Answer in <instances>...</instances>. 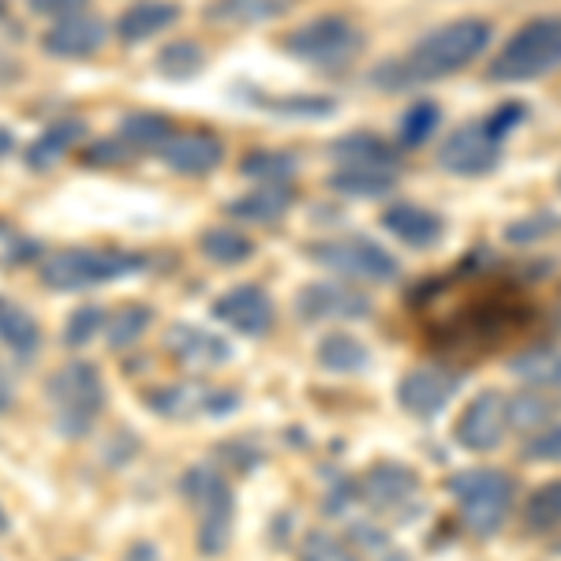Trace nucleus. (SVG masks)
<instances>
[{
    "label": "nucleus",
    "mask_w": 561,
    "mask_h": 561,
    "mask_svg": "<svg viewBox=\"0 0 561 561\" xmlns=\"http://www.w3.org/2000/svg\"><path fill=\"white\" fill-rule=\"evenodd\" d=\"M491 42H494L491 20L460 15V20H449L427 31L404 57L378 65L370 71V83L378 90H409L420 83H438V79H449L457 71H465L468 65H476Z\"/></svg>",
    "instance_id": "obj_1"
},
{
    "label": "nucleus",
    "mask_w": 561,
    "mask_h": 561,
    "mask_svg": "<svg viewBox=\"0 0 561 561\" xmlns=\"http://www.w3.org/2000/svg\"><path fill=\"white\" fill-rule=\"evenodd\" d=\"M561 68V15H536L502 42L486 65V83H536Z\"/></svg>",
    "instance_id": "obj_2"
},
{
    "label": "nucleus",
    "mask_w": 561,
    "mask_h": 561,
    "mask_svg": "<svg viewBox=\"0 0 561 561\" xmlns=\"http://www.w3.org/2000/svg\"><path fill=\"white\" fill-rule=\"evenodd\" d=\"M446 491L457 502L460 520L476 539H494L505 528L517 502V479L502 468L476 465L446 479Z\"/></svg>",
    "instance_id": "obj_3"
},
{
    "label": "nucleus",
    "mask_w": 561,
    "mask_h": 561,
    "mask_svg": "<svg viewBox=\"0 0 561 561\" xmlns=\"http://www.w3.org/2000/svg\"><path fill=\"white\" fill-rule=\"evenodd\" d=\"M45 401H49L53 412V427L65 438H87L105 409V382L94 364L76 359V364H65L49 375Z\"/></svg>",
    "instance_id": "obj_4"
},
{
    "label": "nucleus",
    "mask_w": 561,
    "mask_h": 561,
    "mask_svg": "<svg viewBox=\"0 0 561 561\" xmlns=\"http://www.w3.org/2000/svg\"><path fill=\"white\" fill-rule=\"evenodd\" d=\"M147 266V259L135 251L113 248H68L42 262V280L53 293H83V288L108 285V280L131 277Z\"/></svg>",
    "instance_id": "obj_5"
},
{
    "label": "nucleus",
    "mask_w": 561,
    "mask_h": 561,
    "mask_svg": "<svg viewBox=\"0 0 561 561\" xmlns=\"http://www.w3.org/2000/svg\"><path fill=\"white\" fill-rule=\"evenodd\" d=\"M184 497L192 502L198 517V550L206 558H217L232 539V517H237V497L229 479L214 472L210 465L192 468L184 476Z\"/></svg>",
    "instance_id": "obj_6"
},
{
    "label": "nucleus",
    "mask_w": 561,
    "mask_h": 561,
    "mask_svg": "<svg viewBox=\"0 0 561 561\" xmlns=\"http://www.w3.org/2000/svg\"><path fill=\"white\" fill-rule=\"evenodd\" d=\"M280 49L319 68H341L364 53V31L348 15H319L280 38Z\"/></svg>",
    "instance_id": "obj_7"
},
{
    "label": "nucleus",
    "mask_w": 561,
    "mask_h": 561,
    "mask_svg": "<svg viewBox=\"0 0 561 561\" xmlns=\"http://www.w3.org/2000/svg\"><path fill=\"white\" fill-rule=\"evenodd\" d=\"M307 259L325 266L330 274L352 277V280H370V285H386V280L401 277V262L389 255L382 243L367 237H337V240H319L307 248Z\"/></svg>",
    "instance_id": "obj_8"
},
{
    "label": "nucleus",
    "mask_w": 561,
    "mask_h": 561,
    "mask_svg": "<svg viewBox=\"0 0 561 561\" xmlns=\"http://www.w3.org/2000/svg\"><path fill=\"white\" fill-rule=\"evenodd\" d=\"M147 404L165 420H217L243 404V397L229 386L210 382H169L147 393Z\"/></svg>",
    "instance_id": "obj_9"
},
{
    "label": "nucleus",
    "mask_w": 561,
    "mask_h": 561,
    "mask_svg": "<svg viewBox=\"0 0 561 561\" xmlns=\"http://www.w3.org/2000/svg\"><path fill=\"white\" fill-rule=\"evenodd\" d=\"M420 491H423V479L415 468L401 465V460H378L356 483V502L370 505L382 517H404V513H412Z\"/></svg>",
    "instance_id": "obj_10"
},
{
    "label": "nucleus",
    "mask_w": 561,
    "mask_h": 561,
    "mask_svg": "<svg viewBox=\"0 0 561 561\" xmlns=\"http://www.w3.org/2000/svg\"><path fill=\"white\" fill-rule=\"evenodd\" d=\"M460 386H465V370L423 364V367H412L409 375L397 382V401H401V409L409 412L412 420L431 423L449 409V401L460 393Z\"/></svg>",
    "instance_id": "obj_11"
},
{
    "label": "nucleus",
    "mask_w": 561,
    "mask_h": 561,
    "mask_svg": "<svg viewBox=\"0 0 561 561\" xmlns=\"http://www.w3.org/2000/svg\"><path fill=\"white\" fill-rule=\"evenodd\" d=\"M502 153L505 142L491 139L483 121H468L457 131H449V139L438 147V165L449 176L476 180V176H491L502 165Z\"/></svg>",
    "instance_id": "obj_12"
},
{
    "label": "nucleus",
    "mask_w": 561,
    "mask_h": 561,
    "mask_svg": "<svg viewBox=\"0 0 561 561\" xmlns=\"http://www.w3.org/2000/svg\"><path fill=\"white\" fill-rule=\"evenodd\" d=\"M505 401L510 397L502 389H479L472 401L465 404V412L454 423V442L468 454H494L510 434V415H505Z\"/></svg>",
    "instance_id": "obj_13"
},
{
    "label": "nucleus",
    "mask_w": 561,
    "mask_h": 561,
    "mask_svg": "<svg viewBox=\"0 0 561 561\" xmlns=\"http://www.w3.org/2000/svg\"><path fill=\"white\" fill-rule=\"evenodd\" d=\"M296 314L304 322H356L370 314V296L345 280H311L296 296Z\"/></svg>",
    "instance_id": "obj_14"
},
{
    "label": "nucleus",
    "mask_w": 561,
    "mask_h": 561,
    "mask_svg": "<svg viewBox=\"0 0 561 561\" xmlns=\"http://www.w3.org/2000/svg\"><path fill=\"white\" fill-rule=\"evenodd\" d=\"M214 314L243 337H262L274 325V300L259 285H237L214 300Z\"/></svg>",
    "instance_id": "obj_15"
},
{
    "label": "nucleus",
    "mask_w": 561,
    "mask_h": 561,
    "mask_svg": "<svg viewBox=\"0 0 561 561\" xmlns=\"http://www.w3.org/2000/svg\"><path fill=\"white\" fill-rule=\"evenodd\" d=\"M382 229L412 251H431L446 240V217L420 203H393L382 214Z\"/></svg>",
    "instance_id": "obj_16"
},
{
    "label": "nucleus",
    "mask_w": 561,
    "mask_h": 561,
    "mask_svg": "<svg viewBox=\"0 0 561 561\" xmlns=\"http://www.w3.org/2000/svg\"><path fill=\"white\" fill-rule=\"evenodd\" d=\"M105 42V23L94 12H79L68 20H53L49 31L42 34V49L60 60H83L98 53Z\"/></svg>",
    "instance_id": "obj_17"
},
{
    "label": "nucleus",
    "mask_w": 561,
    "mask_h": 561,
    "mask_svg": "<svg viewBox=\"0 0 561 561\" xmlns=\"http://www.w3.org/2000/svg\"><path fill=\"white\" fill-rule=\"evenodd\" d=\"M225 158V142L210 131H173V139L161 142V161L173 173L184 176H203L214 173Z\"/></svg>",
    "instance_id": "obj_18"
},
{
    "label": "nucleus",
    "mask_w": 561,
    "mask_h": 561,
    "mask_svg": "<svg viewBox=\"0 0 561 561\" xmlns=\"http://www.w3.org/2000/svg\"><path fill=\"white\" fill-rule=\"evenodd\" d=\"M330 158L341 165H375V169H397L401 153L393 142H386L375 131H348L337 142H330Z\"/></svg>",
    "instance_id": "obj_19"
},
{
    "label": "nucleus",
    "mask_w": 561,
    "mask_h": 561,
    "mask_svg": "<svg viewBox=\"0 0 561 561\" xmlns=\"http://www.w3.org/2000/svg\"><path fill=\"white\" fill-rule=\"evenodd\" d=\"M165 348L173 352L184 367H217L229 359V345L198 325H173L165 333Z\"/></svg>",
    "instance_id": "obj_20"
},
{
    "label": "nucleus",
    "mask_w": 561,
    "mask_h": 561,
    "mask_svg": "<svg viewBox=\"0 0 561 561\" xmlns=\"http://www.w3.org/2000/svg\"><path fill=\"white\" fill-rule=\"evenodd\" d=\"M180 20V8L173 0H142V4H131L128 12L116 20V38L124 45H139L153 38V34L169 31Z\"/></svg>",
    "instance_id": "obj_21"
},
{
    "label": "nucleus",
    "mask_w": 561,
    "mask_h": 561,
    "mask_svg": "<svg viewBox=\"0 0 561 561\" xmlns=\"http://www.w3.org/2000/svg\"><path fill=\"white\" fill-rule=\"evenodd\" d=\"M288 210H293V192H288V184H262L255 192L232 198V203L225 206V214H229L232 221H248V225H277Z\"/></svg>",
    "instance_id": "obj_22"
},
{
    "label": "nucleus",
    "mask_w": 561,
    "mask_h": 561,
    "mask_svg": "<svg viewBox=\"0 0 561 561\" xmlns=\"http://www.w3.org/2000/svg\"><path fill=\"white\" fill-rule=\"evenodd\" d=\"M510 375L539 393H558L561 397V348H524L517 356H510Z\"/></svg>",
    "instance_id": "obj_23"
},
{
    "label": "nucleus",
    "mask_w": 561,
    "mask_h": 561,
    "mask_svg": "<svg viewBox=\"0 0 561 561\" xmlns=\"http://www.w3.org/2000/svg\"><path fill=\"white\" fill-rule=\"evenodd\" d=\"M401 176L397 169H375V165H341L337 173H330L325 187L345 198H382L389 192H397Z\"/></svg>",
    "instance_id": "obj_24"
},
{
    "label": "nucleus",
    "mask_w": 561,
    "mask_h": 561,
    "mask_svg": "<svg viewBox=\"0 0 561 561\" xmlns=\"http://www.w3.org/2000/svg\"><path fill=\"white\" fill-rule=\"evenodd\" d=\"M42 345V330L23 307L12 300H0V348L15 359H31Z\"/></svg>",
    "instance_id": "obj_25"
},
{
    "label": "nucleus",
    "mask_w": 561,
    "mask_h": 561,
    "mask_svg": "<svg viewBox=\"0 0 561 561\" xmlns=\"http://www.w3.org/2000/svg\"><path fill=\"white\" fill-rule=\"evenodd\" d=\"M288 12V0H214L206 8V23L217 26H255Z\"/></svg>",
    "instance_id": "obj_26"
},
{
    "label": "nucleus",
    "mask_w": 561,
    "mask_h": 561,
    "mask_svg": "<svg viewBox=\"0 0 561 561\" xmlns=\"http://www.w3.org/2000/svg\"><path fill=\"white\" fill-rule=\"evenodd\" d=\"M314 356H319V367L330 370V375H359V370L370 367L367 345L352 333H325Z\"/></svg>",
    "instance_id": "obj_27"
},
{
    "label": "nucleus",
    "mask_w": 561,
    "mask_h": 561,
    "mask_svg": "<svg viewBox=\"0 0 561 561\" xmlns=\"http://www.w3.org/2000/svg\"><path fill=\"white\" fill-rule=\"evenodd\" d=\"M87 135L83 128V121H60V124H53V128H45L42 131V139L34 142L31 150H26V165L31 169H49V165H57L65 153L76 147L79 139Z\"/></svg>",
    "instance_id": "obj_28"
},
{
    "label": "nucleus",
    "mask_w": 561,
    "mask_h": 561,
    "mask_svg": "<svg viewBox=\"0 0 561 561\" xmlns=\"http://www.w3.org/2000/svg\"><path fill=\"white\" fill-rule=\"evenodd\" d=\"M505 415H510V431L517 434H536L539 427L558 420V401H550L547 393L531 389V393H517L505 401Z\"/></svg>",
    "instance_id": "obj_29"
},
{
    "label": "nucleus",
    "mask_w": 561,
    "mask_h": 561,
    "mask_svg": "<svg viewBox=\"0 0 561 561\" xmlns=\"http://www.w3.org/2000/svg\"><path fill=\"white\" fill-rule=\"evenodd\" d=\"M524 528L536 531V536H550L561 528V479L536 486L524 502Z\"/></svg>",
    "instance_id": "obj_30"
},
{
    "label": "nucleus",
    "mask_w": 561,
    "mask_h": 561,
    "mask_svg": "<svg viewBox=\"0 0 561 561\" xmlns=\"http://www.w3.org/2000/svg\"><path fill=\"white\" fill-rule=\"evenodd\" d=\"M438 128H442V105L431 102V98H420V102H412L404 108L401 128H397V142H401L404 150H415V147H423V142H431Z\"/></svg>",
    "instance_id": "obj_31"
},
{
    "label": "nucleus",
    "mask_w": 561,
    "mask_h": 561,
    "mask_svg": "<svg viewBox=\"0 0 561 561\" xmlns=\"http://www.w3.org/2000/svg\"><path fill=\"white\" fill-rule=\"evenodd\" d=\"M203 255L217 262V266H240V262H248L255 255V243L251 237H243L240 229H229V225H221V229H210L203 232Z\"/></svg>",
    "instance_id": "obj_32"
},
{
    "label": "nucleus",
    "mask_w": 561,
    "mask_h": 561,
    "mask_svg": "<svg viewBox=\"0 0 561 561\" xmlns=\"http://www.w3.org/2000/svg\"><path fill=\"white\" fill-rule=\"evenodd\" d=\"M561 232V214L558 210H536V214H524L517 221H510L502 229L505 243L513 248H536V243L558 237Z\"/></svg>",
    "instance_id": "obj_33"
},
{
    "label": "nucleus",
    "mask_w": 561,
    "mask_h": 561,
    "mask_svg": "<svg viewBox=\"0 0 561 561\" xmlns=\"http://www.w3.org/2000/svg\"><path fill=\"white\" fill-rule=\"evenodd\" d=\"M173 131H176L173 121L161 113H131L121 124L124 142H131V147H153V150H161V142L173 139Z\"/></svg>",
    "instance_id": "obj_34"
},
{
    "label": "nucleus",
    "mask_w": 561,
    "mask_h": 561,
    "mask_svg": "<svg viewBox=\"0 0 561 561\" xmlns=\"http://www.w3.org/2000/svg\"><path fill=\"white\" fill-rule=\"evenodd\" d=\"M240 173L251 180H262V184H288L296 176V158L280 150H251L248 158L240 161Z\"/></svg>",
    "instance_id": "obj_35"
},
{
    "label": "nucleus",
    "mask_w": 561,
    "mask_h": 561,
    "mask_svg": "<svg viewBox=\"0 0 561 561\" xmlns=\"http://www.w3.org/2000/svg\"><path fill=\"white\" fill-rule=\"evenodd\" d=\"M150 307L142 304H131V307H121V311L113 314V319L105 322V337H108V348L124 352L131 348L135 341H142V333L150 330Z\"/></svg>",
    "instance_id": "obj_36"
},
{
    "label": "nucleus",
    "mask_w": 561,
    "mask_h": 561,
    "mask_svg": "<svg viewBox=\"0 0 561 561\" xmlns=\"http://www.w3.org/2000/svg\"><path fill=\"white\" fill-rule=\"evenodd\" d=\"M203 65H206V53H203V45L192 38L169 42L165 49L158 53V71L169 79H195L198 71H203Z\"/></svg>",
    "instance_id": "obj_37"
},
{
    "label": "nucleus",
    "mask_w": 561,
    "mask_h": 561,
    "mask_svg": "<svg viewBox=\"0 0 561 561\" xmlns=\"http://www.w3.org/2000/svg\"><path fill=\"white\" fill-rule=\"evenodd\" d=\"M296 558H300V561H359V554L352 550L348 539L333 536V531H325V528L307 531V536L300 539Z\"/></svg>",
    "instance_id": "obj_38"
},
{
    "label": "nucleus",
    "mask_w": 561,
    "mask_h": 561,
    "mask_svg": "<svg viewBox=\"0 0 561 561\" xmlns=\"http://www.w3.org/2000/svg\"><path fill=\"white\" fill-rule=\"evenodd\" d=\"M259 105H262V108H270V113H280V116H304V121H322V116H333V113H337V102H333V98H322V94L262 98Z\"/></svg>",
    "instance_id": "obj_39"
},
{
    "label": "nucleus",
    "mask_w": 561,
    "mask_h": 561,
    "mask_svg": "<svg viewBox=\"0 0 561 561\" xmlns=\"http://www.w3.org/2000/svg\"><path fill=\"white\" fill-rule=\"evenodd\" d=\"M524 465H561V423H547L520 446Z\"/></svg>",
    "instance_id": "obj_40"
},
{
    "label": "nucleus",
    "mask_w": 561,
    "mask_h": 561,
    "mask_svg": "<svg viewBox=\"0 0 561 561\" xmlns=\"http://www.w3.org/2000/svg\"><path fill=\"white\" fill-rule=\"evenodd\" d=\"M102 330H105V311H102V307H79V311H71V319L65 325V345L83 348Z\"/></svg>",
    "instance_id": "obj_41"
},
{
    "label": "nucleus",
    "mask_w": 561,
    "mask_h": 561,
    "mask_svg": "<svg viewBox=\"0 0 561 561\" xmlns=\"http://www.w3.org/2000/svg\"><path fill=\"white\" fill-rule=\"evenodd\" d=\"M524 121H528V105H524V102H502V105L491 108V113L483 116V128H486L491 139L505 142Z\"/></svg>",
    "instance_id": "obj_42"
},
{
    "label": "nucleus",
    "mask_w": 561,
    "mask_h": 561,
    "mask_svg": "<svg viewBox=\"0 0 561 561\" xmlns=\"http://www.w3.org/2000/svg\"><path fill=\"white\" fill-rule=\"evenodd\" d=\"M31 12L49 15V20H68V15L90 12V0H26Z\"/></svg>",
    "instance_id": "obj_43"
},
{
    "label": "nucleus",
    "mask_w": 561,
    "mask_h": 561,
    "mask_svg": "<svg viewBox=\"0 0 561 561\" xmlns=\"http://www.w3.org/2000/svg\"><path fill=\"white\" fill-rule=\"evenodd\" d=\"M124 150H116V142H102V147H94L87 153V161H94V165H113V161H121Z\"/></svg>",
    "instance_id": "obj_44"
},
{
    "label": "nucleus",
    "mask_w": 561,
    "mask_h": 561,
    "mask_svg": "<svg viewBox=\"0 0 561 561\" xmlns=\"http://www.w3.org/2000/svg\"><path fill=\"white\" fill-rule=\"evenodd\" d=\"M124 561H161V554H158L153 542H135L128 554H124Z\"/></svg>",
    "instance_id": "obj_45"
},
{
    "label": "nucleus",
    "mask_w": 561,
    "mask_h": 561,
    "mask_svg": "<svg viewBox=\"0 0 561 561\" xmlns=\"http://www.w3.org/2000/svg\"><path fill=\"white\" fill-rule=\"evenodd\" d=\"M12 147H15V135L8 131V128H0V158H4V153L12 150Z\"/></svg>",
    "instance_id": "obj_46"
},
{
    "label": "nucleus",
    "mask_w": 561,
    "mask_h": 561,
    "mask_svg": "<svg viewBox=\"0 0 561 561\" xmlns=\"http://www.w3.org/2000/svg\"><path fill=\"white\" fill-rule=\"evenodd\" d=\"M378 561H409V554H401L397 547H389V550H382V554H378Z\"/></svg>",
    "instance_id": "obj_47"
},
{
    "label": "nucleus",
    "mask_w": 561,
    "mask_h": 561,
    "mask_svg": "<svg viewBox=\"0 0 561 561\" xmlns=\"http://www.w3.org/2000/svg\"><path fill=\"white\" fill-rule=\"evenodd\" d=\"M8 404H12V389L0 382V412H8Z\"/></svg>",
    "instance_id": "obj_48"
},
{
    "label": "nucleus",
    "mask_w": 561,
    "mask_h": 561,
    "mask_svg": "<svg viewBox=\"0 0 561 561\" xmlns=\"http://www.w3.org/2000/svg\"><path fill=\"white\" fill-rule=\"evenodd\" d=\"M8 531V517H4V510H0V536Z\"/></svg>",
    "instance_id": "obj_49"
},
{
    "label": "nucleus",
    "mask_w": 561,
    "mask_h": 561,
    "mask_svg": "<svg viewBox=\"0 0 561 561\" xmlns=\"http://www.w3.org/2000/svg\"><path fill=\"white\" fill-rule=\"evenodd\" d=\"M550 554H558V558H561V539L554 542V550H550Z\"/></svg>",
    "instance_id": "obj_50"
},
{
    "label": "nucleus",
    "mask_w": 561,
    "mask_h": 561,
    "mask_svg": "<svg viewBox=\"0 0 561 561\" xmlns=\"http://www.w3.org/2000/svg\"><path fill=\"white\" fill-rule=\"evenodd\" d=\"M8 12V0H0V15H4Z\"/></svg>",
    "instance_id": "obj_51"
},
{
    "label": "nucleus",
    "mask_w": 561,
    "mask_h": 561,
    "mask_svg": "<svg viewBox=\"0 0 561 561\" xmlns=\"http://www.w3.org/2000/svg\"><path fill=\"white\" fill-rule=\"evenodd\" d=\"M558 192H561V173H558Z\"/></svg>",
    "instance_id": "obj_52"
}]
</instances>
